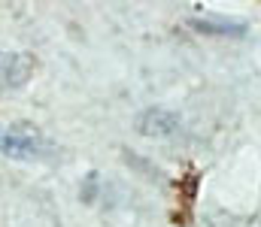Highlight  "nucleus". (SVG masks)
I'll use <instances>...</instances> for the list:
<instances>
[{"mask_svg": "<svg viewBox=\"0 0 261 227\" xmlns=\"http://www.w3.org/2000/svg\"><path fill=\"white\" fill-rule=\"evenodd\" d=\"M182 127V118L167 109V106H149L146 112H140L137 118V131L143 137H152V140H164V137H173L176 131Z\"/></svg>", "mask_w": 261, "mask_h": 227, "instance_id": "obj_2", "label": "nucleus"}, {"mask_svg": "<svg viewBox=\"0 0 261 227\" xmlns=\"http://www.w3.org/2000/svg\"><path fill=\"white\" fill-rule=\"evenodd\" d=\"M192 27L197 34H219V37H243L246 27L240 21H228V18H192Z\"/></svg>", "mask_w": 261, "mask_h": 227, "instance_id": "obj_4", "label": "nucleus"}, {"mask_svg": "<svg viewBox=\"0 0 261 227\" xmlns=\"http://www.w3.org/2000/svg\"><path fill=\"white\" fill-rule=\"evenodd\" d=\"M34 73V58L28 52H0V85L18 88Z\"/></svg>", "mask_w": 261, "mask_h": 227, "instance_id": "obj_3", "label": "nucleus"}, {"mask_svg": "<svg viewBox=\"0 0 261 227\" xmlns=\"http://www.w3.org/2000/svg\"><path fill=\"white\" fill-rule=\"evenodd\" d=\"M258 227H261V224H258Z\"/></svg>", "mask_w": 261, "mask_h": 227, "instance_id": "obj_5", "label": "nucleus"}, {"mask_svg": "<svg viewBox=\"0 0 261 227\" xmlns=\"http://www.w3.org/2000/svg\"><path fill=\"white\" fill-rule=\"evenodd\" d=\"M0 154L15 160H43L52 154V143L34 124H3L0 127Z\"/></svg>", "mask_w": 261, "mask_h": 227, "instance_id": "obj_1", "label": "nucleus"}]
</instances>
